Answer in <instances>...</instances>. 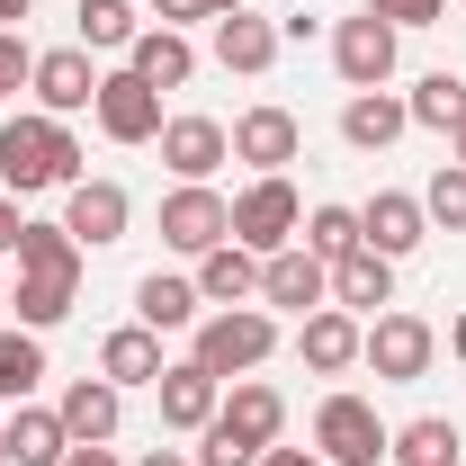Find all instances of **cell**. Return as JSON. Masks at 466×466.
I'll return each mask as SVG.
<instances>
[{
	"label": "cell",
	"mask_w": 466,
	"mask_h": 466,
	"mask_svg": "<svg viewBox=\"0 0 466 466\" xmlns=\"http://www.w3.org/2000/svg\"><path fill=\"white\" fill-rule=\"evenodd\" d=\"M279 431H288V395H279V386H233L225 404H216V421L198 431V440H207L198 466H260L279 449Z\"/></svg>",
	"instance_id": "cell-2"
},
{
	"label": "cell",
	"mask_w": 466,
	"mask_h": 466,
	"mask_svg": "<svg viewBox=\"0 0 466 466\" xmlns=\"http://www.w3.org/2000/svg\"><path fill=\"white\" fill-rule=\"evenodd\" d=\"M296 233H305V198L288 188V171H260L242 198H233V242L251 251V260H269V251H288Z\"/></svg>",
	"instance_id": "cell-4"
},
{
	"label": "cell",
	"mask_w": 466,
	"mask_h": 466,
	"mask_svg": "<svg viewBox=\"0 0 466 466\" xmlns=\"http://www.w3.org/2000/svg\"><path fill=\"white\" fill-rule=\"evenodd\" d=\"M386 458H395V466H458L466 440H458V421H449V412H412L404 431L386 440Z\"/></svg>",
	"instance_id": "cell-27"
},
{
	"label": "cell",
	"mask_w": 466,
	"mask_h": 466,
	"mask_svg": "<svg viewBox=\"0 0 466 466\" xmlns=\"http://www.w3.org/2000/svg\"><path fill=\"white\" fill-rule=\"evenodd\" d=\"M46 386V341L27 323H0V404H27Z\"/></svg>",
	"instance_id": "cell-29"
},
{
	"label": "cell",
	"mask_w": 466,
	"mask_h": 466,
	"mask_svg": "<svg viewBox=\"0 0 466 466\" xmlns=\"http://www.w3.org/2000/svg\"><path fill=\"white\" fill-rule=\"evenodd\" d=\"M269 350H279V314H260V305H216V314H198L188 359H198L207 377H251Z\"/></svg>",
	"instance_id": "cell-3"
},
{
	"label": "cell",
	"mask_w": 466,
	"mask_h": 466,
	"mask_svg": "<svg viewBox=\"0 0 466 466\" xmlns=\"http://www.w3.org/2000/svg\"><path fill=\"white\" fill-rule=\"evenodd\" d=\"M233 9H251V0H207V18H233Z\"/></svg>",
	"instance_id": "cell-42"
},
{
	"label": "cell",
	"mask_w": 466,
	"mask_h": 466,
	"mask_svg": "<svg viewBox=\"0 0 466 466\" xmlns=\"http://www.w3.org/2000/svg\"><path fill=\"white\" fill-rule=\"evenodd\" d=\"M72 296H81V260H72V269H18V296H9V314H18L27 332H55L63 314H72Z\"/></svg>",
	"instance_id": "cell-22"
},
{
	"label": "cell",
	"mask_w": 466,
	"mask_h": 466,
	"mask_svg": "<svg viewBox=\"0 0 466 466\" xmlns=\"http://www.w3.org/2000/svg\"><path fill=\"white\" fill-rule=\"evenodd\" d=\"M404 126H412V108L395 99V90H350V108H341V144H359V153H386Z\"/></svg>",
	"instance_id": "cell-24"
},
{
	"label": "cell",
	"mask_w": 466,
	"mask_h": 466,
	"mask_svg": "<svg viewBox=\"0 0 466 466\" xmlns=\"http://www.w3.org/2000/svg\"><path fill=\"white\" fill-rule=\"evenodd\" d=\"M9 18H27V0H0V27H9Z\"/></svg>",
	"instance_id": "cell-44"
},
{
	"label": "cell",
	"mask_w": 466,
	"mask_h": 466,
	"mask_svg": "<svg viewBox=\"0 0 466 466\" xmlns=\"http://www.w3.org/2000/svg\"><path fill=\"white\" fill-rule=\"evenodd\" d=\"M63 466H126V458H116V449H72Z\"/></svg>",
	"instance_id": "cell-39"
},
{
	"label": "cell",
	"mask_w": 466,
	"mask_h": 466,
	"mask_svg": "<svg viewBox=\"0 0 466 466\" xmlns=\"http://www.w3.org/2000/svg\"><path fill=\"white\" fill-rule=\"evenodd\" d=\"M260 305H279V314H323V305H332V269H323L305 242H288V251L260 260Z\"/></svg>",
	"instance_id": "cell-11"
},
{
	"label": "cell",
	"mask_w": 466,
	"mask_h": 466,
	"mask_svg": "<svg viewBox=\"0 0 466 466\" xmlns=\"http://www.w3.org/2000/svg\"><path fill=\"white\" fill-rule=\"evenodd\" d=\"M55 412H63V431H72V449H108V440H116V421H126V404H116V386H108V377H72Z\"/></svg>",
	"instance_id": "cell-17"
},
{
	"label": "cell",
	"mask_w": 466,
	"mask_h": 466,
	"mask_svg": "<svg viewBox=\"0 0 466 466\" xmlns=\"http://www.w3.org/2000/svg\"><path fill=\"white\" fill-rule=\"evenodd\" d=\"M126 72H144L153 90H188V81H198V46H188L179 27H144V36L126 46Z\"/></svg>",
	"instance_id": "cell-23"
},
{
	"label": "cell",
	"mask_w": 466,
	"mask_h": 466,
	"mask_svg": "<svg viewBox=\"0 0 466 466\" xmlns=\"http://www.w3.org/2000/svg\"><path fill=\"white\" fill-rule=\"evenodd\" d=\"M296 242H305V251H314L323 269H332V260H350V251H359V207H314Z\"/></svg>",
	"instance_id": "cell-31"
},
{
	"label": "cell",
	"mask_w": 466,
	"mask_h": 466,
	"mask_svg": "<svg viewBox=\"0 0 466 466\" xmlns=\"http://www.w3.org/2000/svg\"><path fill=\"white\" fill-rule=\"evenodd\" d=\"M0 449H9V466H63L72 458V431H63V412L18 404L9 421H0Z\"/></svg>",
	"instance_id": "cell-21"
},
{
	"label": "cell",
	"mask_w": 466,
	"mask_h": 466,
	"mask_svg": "<svg viewBox=\"0 0 466 466\" xmlns=\"http://www.w3.org/2000/svg\"><path fill=\"white\" fill-rule=\"evenodd\" d=\"M395 36H404V27H386L377 9L341 18V27H332V72H341L350 90H386V81H395Z\"/></svg>",
	"instance_id": "cell-8"
},
{
	"label": "cell",
	"mask_w": 466,
	"mask_h": 466,
	"mask_svg": "<svg viewBox=\"0 0 466 466\" xmlns=\"http://www.w3.org/2000/svg\"><path fill=\"white\" fill-rule=\"evenodd\" d=\"M359 350H368V323L341 314V305L305 314V332H296V359H305L314 377H350V368H359Z\"/></svg>",
	"instance_id": "cell-15"
},
{
	"label": "cell",
	"mask_w": 466,
	"mask_h": 466,
	"mask_svg": "<svg viewBox=\"0 0 466 466\" xmlns=\"http://www.w3.org/2000/svg\"><path fill=\"white\" fill-rule=\"evenodd\" d=\"M27 90H36V108H46V116H81L90 99H99V72H90V46H55V55H36Z\"/></svg>",
	"instance_id": "cell-13"
},
{
	"label": "cell",
	"mask_w": 466,
	"mask_h": 466,
	"mask_svg": "<svg viewBox=\"0 0 466 466\" xmlns=\"http://www.w3.org/2000/svg\"><path fill=\"white\" fill-rule=\"evenodd\" d=\"M0 466H9V449H0Z\"/></svg>",
	"instance_id": "cell-45"
},
{
	"label": "cell",
	"mask_w": 466,
	"mask_h": 466,
	"mask_svg": "<svg viewBox=\"0 0 466 466\" xmlns=\"http://www.w3.org/2000/svg\"><path fill=\"white\" fill-rule=\"evenodd\" d=\"M72 27H81V46H99V55H116V46H135V36H144L126 0H81V9H72Z\"/></svg>",
	"instance_id": "cell-32"
},
{
	"label": "cell",
	"mask_w": 466,
	"mask_h": 466,
	"mask_svg": "<svg viewBox=\"0 0 466 466\" xmlns=\"http://www.w3.org/2000/svg\"><path fill=\"white\" fill-rule=\"evenodd\" d=\"M260 466H323V458H314V449H269Z\"/></svg>",
	"instance_id": "cell-38"
},
{
	"label": "cell",
	"mask_w": 466,
	"mask_h": 466,
	"mask_svg": "<svg viewBox=\"0 0 466 466\" xmlns=\"http://www.w3.org/2000/svg\"><path fill=\"white\" fill-rule=\"evenodd\" d=\"M421 216H431L440 233H466V171H458V162H440V171H431V188H421Z\"/></svg>",
	"instance_id": "cell-33"
},
{
	"label": "cell",
	"mask_w": 466,
	"mask_h": 466,
	"mask_svg": "<svg viewBox=\"0 0 466 466\" xmlns=\"http://www.w3.org/2000/svg\"><path fill=\"white\" fill-rule=\"evenodd\" d=\"M404 108H412V126H440V135H449V126L466 116V81H458V72H421Z\"/></svg>",
	"instance_id": "cell-30"
},
{
	"label": "cell",
	"mask_w": 466,
	"mask_h": 466,
	"mask_svg": "<svg viewBox=\"0 0 466 466\" xmlns=\"http://www.w3.org/2000/svg\"><path fill=\"white\" fill-rule=\"evenodd\" d=\"M332 305H341V314H386V305H395V260L368 251V242H359L350 260H332Z\"/></svg>",
	"instance_id": "cell-18"
},
{
	"label": "cell",
	"mask_w": 466,
	"mask_h": 466,
	"mask_svg": "<svg viewBox=\"0 0 466 466\" xmlns=\"http://www.w3.org/2000/svg\"><path fill=\"white\" fill-rule=\"evenodd\" d=\"M153 144H162V162H171L179 179H216V171L233 162V135L216 126V116H162V135H153Z\"/></svg>",
	"instance_id": "cell-14"
},
{
	"label": "cell",
	"mask_w": 466,
	"mask_h": 466,
	"mask_svg": "<svg viewBox=\"0 0 466 466\" xmlns=\"http://www.w3.org/2000/svg\"><path fill=\"white\" fill-rule=\"evenodd\" d=\"M18 233H27V216H18V198L0 188V260H18Z\"/></svg>",
	"instance_id": "cell-36"
},
{
	"label": "cell",
	"mask_w": 466,
	"mask_h": 466,
	"mask_svg": "<svg viewBox=\"0 0 466 466\" xmlns=\"http://www.w3.org/2000/svg\"><path fill=\"white\" fill-rule=\"evenodd\" d=\"M153 395H162V421H171V431H207L216 404H225V377H207L198 359H179V368H162Z\"/></svg>",
	"instance_id": "cell-20"
},
{
	"label": "cell",
	"mask_w": 466,
	"mask_h": 466,
	"mask_svg": "<svg viewBox=\"0 0 466 466\" xmlns=\"http://www.w3.org/2000/svg\"><path fill=\"white\" fill-rule=\"evenodd\" d=\"M421 233H431V216H421V198H404V188H377V198L359 207V242L386 251V260L421 251Z\"/></svg>",
	"instance_id": "cell-16"
},
{
	"label": "cell",
	"mask_w": 466,
	"mask_h": 466,
	"mask_svg": "<svg viewBox=\"0 0 466 466\" xmlns=\"http://www.w3.org/2000/svg\"><path fill=\"white\" fill-rule=\"evenodd\" d=\"M135 466H198V458H179V449H144Z\"/></svg>",
	"instance_id": "cell-40"
},
{
	"label": "cell",
	"mask_w": 466,
	"mask_h": 466,
	"mask_svg": "<svg viewBox=\"0 0 466 466\" xmlns=\"http://www.w3.org/2000/svg\"><path fill=\"white\" fill-rule=\"evenodd\" d=\"M90 116H99L108 144H153V135H162V90H153L144 72H99Z\"/></svg>",
	"instance_id": "cell-9"
},
{
	"label": "cell",
	"mask_w": 466,
	"mask_h": 466,
	"mask_svg": "<svg viewBox=\"0 0 466 466\" xmlns=\"http://www.w3.org/2000/svg\"><path fill=\"white\" fill-rule=\"evenodd\" d=\"M216 63L225 72H269L279 63V18H251V9L216 18Z\"/></svg>",
	"instance_id": "cell-25"
},
{
	"label": "cell",
	"mask_w": 466,
	"mask_h": 466,
	"mask_svg": "<svg viewBox=\"0 0 466 466\" xmlns=\"http://www.w3.org/2000/svg\"><path fill=\"white\" fill-rule=\"evenodd\" d=\"M431 359H440V332L421 314H377L368 323V350H359V368H377V386H421Z\"/></svg>",
	"instance_id": "cell-6"
},
{
	"label": "cell",
	"mask_w": 466,
	"mask_h": 466,
	"mask_svg": "<svg viewBox=\"0 0 466 466\" xmlns=\"http://www.w3.org/2000/svg\"><path fill=\"white\" fill-rule=\"evenodd\" d=\"M81 179V144H72V126L46 108H18L0 126V188L9 198H36V188H72Z\"/></svg>",
	"instance_id": "cell-1"
},
{
	"label": "cell",
	"mask_w": 466,
	"mask_h": 466,
	"mask_svg": "<svg viewBox=\"0 0 466 466\" xmlns=\"http://www.w3.org/2000/svg\"><path fill=\"white\" fill-rule=\"evenodd\" d=\"M162 242L188 251V260H207L216 242H233V198H216L207 179H179L171 198H162Z\"/></svg>",
	"instance_id": "cell-7"
},
{
	"label": "cell",
	"mask_w": 466,
	"mask_h": 466,
	"mask_svg": "<svg viewBox=\"0 0 466 466\" xmlns=\"http://www.w3.org/2000/svg\"><path fill=\"white\" fill-rule=\"evenodd\" d=\"M386 440H395V431H386V421H377V404H368V395H323V412H314V458L323 466H377L386 458Z\"/></svg>",
	"instance_id": "cell-5"
},
{
	"label": "cell",
	"mask_w": 466,
	"mask_h": 466,
	"mask_svg": "<svg viewBox=\"0 0 466 466\" xmlns=\"http://www.w3.org/2000/svg\"><path fill=\"white\" fill-rule=\"evenodd\" d=\"M0 305H9V296H0Z\"/></svg>",
	"instance_id": "cell-46"
},
{
	"label": "cell",
	"mask_w": 466,
	"mask_h": 466,
	"mask_svg": "<svg viewBox=\"0 0 466 466\" xmlns=\"http://www.w3.org/2000/svg\"><path fill=\"white\" fill-rule=\"evenodd\" d=\"M126 225H135V198H126L116 179H72V188H63V233H72L81 251L126 242Z\"/></svg>",
	"instance_id": "cell-10"
},
{
	"label": "cell",
	"mask_w": 466,
	"mask_h": 466,
	"mask_svg": "<svg viewBox=\"0 0 466 466\" xmlns=\"http://www.w3.org/2000/svg\"><path fill=\"white\" fill-rule=\"evenodd\" d=\"M198 305H207L198 279H162V269H153V279L135 288V323H144V332H198Z\"/></svg>",
	"instance_id": "cell-26"
},
{
	"label": "cell",
	"mask_w": 466,
	"mask_h": 466,
	"mask_svg": "<svg viewBox=\"0 0 466 466\" xmlns=\"http://www.w3.org/2000/svg\"><path fill=\"white\" fill-rule=\"evenodd\" d=\"M449 350H458V359H466V314H458V323H449Z\"/></svg>",
	"instance_id": "cell-43"
},
{
	"label": "cell",
	"mask_w": 466,
	"mask_h": 466,
	"mask_svg": "<svg viewBox=\"0 0 466 466\" xmlns=\"http://www.w3.org/2000/svg\"><path fill=\"white\" fill-rule=\"evenodd\" d=\"M449 162H458V171H466V116H458V126H449Z\"/></svg>",
	"instance_id": "cell-41"
},
{
	"label": "cell",
	"mask_w": 466,
	"mask_h": 466,
	"mask_svg": "<svg viewBox=\"0 0 466 466\" xmlns=\"http://www.w3.org/2000/svg\"><path fill=\"white\" fill-rule=\"evenodd\" d=\"M233 135V162H251V171H288L296 153H305V126H296L288 108H279V99H260V108H242L225 126Z\"/></svg>",
	"instance_id": "cell-12"
},
{
	"label": "cell",
	"mask_w": 466,
	"mask_h": 466,
	"mask_svg": "<svg viewBox=\"0 0 466 466\" xmlns=\"http://www.w3.org/2000/svg\"><path fill=\"white\" fill-rule=\"evenodd\" d=\"M368 9H377L386 27H431V18H440L449 0H368Z\"/></svg>",
	"instance_id": "cell-34"
},
{
	"label": "cell",
	"mask_w": 466,
	"mask_h": 466,
	"mask_svg": "<svg viewBox=\"0 0 466 466\" xmlns=\"http://www.w3.org/2000/svg\"><path fill=\"white\" fill-rule=\"evenodd\" d=\"M198 296H207V305H242V296H260V260H251L242 242H216V251L198 260Z\"/></svg>",
	"instance_id": "cell-28"
},
{
	"label": "cell",
	"mask_w": 466,
	"mask_h": 466,
	"mask_svg": "<svg viewBox=\"0 0 466 466\" xmlns=\"http://www.w3.org/2000/svg\"><path fill=\"white\" fill-rule=\"evenodd\" d=\"M27 72H36V55H27V36H9V27H0V99H9V90H18Z\"/></svg>",
	"instance_id": "cell-35"
},
{
	"label": "cell",
	"mask_w": 466,
	"mask_h": 466,
	"mask_svg": "<svg viewBox=\"0 0 466 466\" xmlns=\"http://www.w3.org/2000/svg\"><path fill=\"white\" fill-rule=\"evenodd\" d=\"M153 18L162 27H188V18H207V0H153Z\"/></svg>",
	"instance_id": "cell-37"
},
{
	"label": "cell",
	"mask_w": 466,
	"mask_h": 466,
	"mask_svg": "<svg viewBox=\"0 0 466 466\" xmlns=\"http://www.w3.org/2000/svg\"><path fill=\"white\" fill-rule=\"evenodd\" d=\"M162 368H171L162 359V332H144V323H116L108 341H99V377H108L116 395L126 386H162Z\"/></svg>",
	"instance_id": "cell-19"
}]
</instances>
